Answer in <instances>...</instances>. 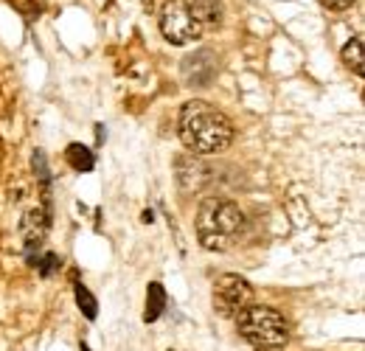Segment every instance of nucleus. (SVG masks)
<instances>
[{
	"mask_svg": "<svg viewBox=\"0 0 365 351\" xmlns=\"http://www.w3.org/2000/svg\"><path fill=\"white\" fill-rule=\"evenodd\" d=\"M217 54L208 51V48H200L194 54H188L182 59L180 65V73H182V82L188 88H202V85H211L214 76H217Z\"/></svg>",
	"mask_w": 365,
	"mask_h": 351,
	"instance_id": "nucleus-7",
	"label": "nucleus"
},
{
	"mask_svg": "<svg viewBox=\"0 0 365 351\" xmlns=\"http://www.w3.org/2000/svg\"><path fill=\"white\" fill-rule=\"evenodd\" d=\"M65 158H68V163L76 172H93L96 169V155H93L91 146H85V143H71L65 149Z\"/></svg>",
	"mask_w": 365,
	"mask_h": 351,
	"instance_id": "nucleus-12",
	"label": "nucleus"
},
{
	"mask_svg": "<svg viewBox=\"0 0 365 351\" xmlns=\"http://www.w3.org/2000/svg\"><path fill=\"white\" fill-rule=\"evenodd\" d=\"M236 326L245 335L247 343H253L259 351H278L289 343V326L281 312L273 307H247L239 309Z\"/></svg>",
	"mask_w": 365,
	"mask_h": 351,
	"instance_id": "nucleus-3",
	"label": "nucleus"
},
{
	"mask_svg": "<svg viewBox=\"0 0 365 351\" xmlns=\"http://www.w3.org/2000/svg\"><path fill=\"white\" fill-rule=\"evenodd\" d=\"M178 132L191 155H220L233 143V124L202 98H191L180 107Z\"/></svg>",
	"mask_w": 365,
	"mask_h": 351,
	"instance_id": "nucleus-1",
	"label": "nucleus"
},
{
	"mask_svg": "<svg viewBox=\"0 0 365 351\" xmlns=\"http://www.w3.org/2000/svg\"><path fill=\"white\" fill-rule=\"evenodd\" d=\"M320 3H323L329 11H349L357 0H320Z\"/></svg>",
	"mask_w": 365,
	"mask_h": 351,
	"instance_id": "nucleus-15",
	"label": "nucleus"
},
{
	"mask_svg": "<svg viewBox=\"0 0 365 351\" xmlns=\"http://www.w3.org/2000/svg\"><path fill=\"white\" fill-rule=\"evenodd\" d=\"M191 11L197 14V20L202 23V29L208 26H220L225 11H222V0H188Z\"/></svg>",
	"mask_w": 365,
	"mask_h": 351,
	"instance_id": "nucleus-9",
	"label": "nucleus"
},
{
	"mask_svg": "<svg viewBox=\"0 0 365 351\" xmlns=\"http://www.w3.org/2000/svg\"><path fill=\"white\" fill-rule=\"evenodd\" d=\"M340 59L346 62V68H351L357 76H365V48L363 37H351L349 43L343 45L340 51Z\"/></svg>",
	"mask_w": 365,
	"mask_h": 351,
	"instance_id": "nucleus-11",
	"label": "nucleus"
},
{
	"mask_svg": "<svg viewBox=\"0 0 365 351\" xmlns=\"http://www.w3.org/2000/svg\"><path fill=\"white\" fill-rule=\"evenodd\" d=\"M202 23L191 11L188 0H166L160 9V34L172 45H191L202 37Z\"/></svg>",
	"mask_w": 365,
	"mask_h": 351,
	"instance_id": "nucleus-4",
	"label": "nucleus"
},
{
	"mask_svg": "<svg viewBox=\"0 0 365 351\" xmlns=\"http://www.w3.org/2000/svg\"><path fill=\"white\" fill-rule=\"evenodd\" d=\"M59 267H62V259H59L56 253H51V250H48V253H40V259H37V270H40V275H43V278H51Z\"/></svg>",
	"mask_w": 365,
	"mask_h": 351,
	"instance_id": "nucleus-14",
	"label": "nucleus"
},
{
	"mask_svg": "<svg viewBox=\"0 0 365 351\" xmlns=\"http://www.w3.org/2000/svg\"><path fill=\"white\" fill-rule=\"evenodd\" d=\"M82 351H91V349H88V346H85V343H82Z\"/></svg>",
	"mask_w": 365,
	"mask_h": 351,
	"instance_id": "nucleus-16",
	"label": "nucleus"
},
{
	"mask_svg": "<svg viewBox=\"0 0 365 351\" xmlns=\"http://www.w3.org/2000/svg\"><path fill=\"white\" fill-rule=\"evenodd\" d=\"M208 166L200 161V158H180V163H178V177H180V188L182 191H197V188H202L205 183H208Z\"/></svg>",
	"mask_w": 365,
	"mask_h": 351,
	"instance_id": "nucleus-8",
	"label": "nucleus"
},
{
	"mask_svg": "<svg viewBox=\"0 0 365 351\" xmlns=\"http://www.w3.org/2000/svg\"><path fill=\"white\" fill-rule=\"evenodd\" d=\"M166 309V290L160 281H152L146 287V307H143V320L146 323H155Z\"/></svg>",
	"mask_w": 365,
	"mask_h": 351,
	"instance_id": "nucleus-10",
	"label": "nucleus"
},
{
	"mask_svg": "<svg viewBox=\"0 0 365 351\" xmlns=\"http://www.w3.org/2000/svg\"><path fill=\"white\" fill-rule=\"evenodd\" d=\"M247 217L245 211L222 197H211L205 203H200L197 211V239L205 250L222 253L236 245V239L245 233Z\"/></svg>",
	"mask_w": 365,
	"mask_h": 351,
	"instance_id": "nucleus-2",
	"label": "nucleus"
},
{
	"mask_svg": "<svg viewBox=\"0 0 365 351\" xmlns=\"http://www.w3.org/2000/svg\"><path fill=\"white\" fill-rule=\"evenodd\" d=\"M253 301V284L242 275H233V273H222L217 281H214V304L222 309V312H239Z\"/></svg>",
	"mask_w": 365,
	"mask_h": 351,
	"instance_id": "nucleus-5",
	"label": "nucleus"
},
{
	"mask_svg": "<svg viewBox=\"0 0 365 351\" xmlns=\"http://www.w3.org/2000/svg\"><path fill=\"white\" fill-rule=\"evenodd\" d=\"M48 230H51V208H48V205L29 208V211L23 214L20 236H23L26 253H29V264H37L40 253H43V242H46Z\"/></svg>",
	"mask_w": 365,
	"mask_h": 351,
	"instance_id": "nucleus-6",
	"label": "nucleus"
},
{
	"mask_svg": "<svg viewBox=\"0 0 365 351\" xmlns=\"http://www.w3.org/2000/svg\"><path fill=\"white\" fill-rule=\"evenodd\" d=\"M73 292H76V307L82 309V315L93 323V320L98 317V301H96V295H93L85 284H76Z\"/></svg>",
	"mask_w": 365,
	"mask_h": 351,
	"instance_id": "nucleus-13",
	"label": "nucleus"
}]
</instances>
